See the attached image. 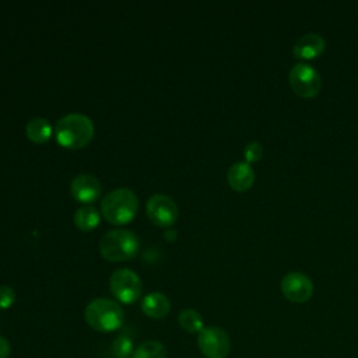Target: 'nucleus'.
I'll use <instances>...</instances> for the list:
<instances>
[{
	"mask_svg": "<svg viewBox=\"0 0 358 358\" xmlns=\"http://www.w3.org/2000/svg\"><path fill=\"white\" fill-rule=\"evenodd\" d=\"M289 84L292 90L305 98L316 95L322 88L320 74L308 63H296L289 70Z\"/></svg>",
	"mask_w": 358,
	"mask_h": 358,
	"instance_id": "0eeeda50",
	"label": "nucleus"
},
{
	"mask_svg": "<svg viewBox=\"0 0 358 358\" xmlns=\"http://www.w3.org/2000/svg\"><path fill=\"white\" fill-rule=\"evenodd\" d=\"M138 199L129 187H117L110 190L101 201V213L103 218L113 225H124L130 222L137 213Z\"/></svg>",
	"mask_w": 358,
	"mask_h": 358,
	"instance_id": "f03ea898",
	"label": "nucleus"
},
{
	"mask_svg": "<svg viewBox=\"0 0 358 358\" xmlns=\"http://www.w3.org/2000/svg\"><path fill=\"white\" fill-rule=\"evenodd\" d=\"M11 352V347L7 338L0 336V358H8Z\"/></svg>",
	"mask_w": 358,
	"mask_h": 358,
	"instance_id": "412c9836",
	"label": "nucleus"
},
{
	"mask_svg": "<svg viewBox=\"0 0 358 358\" xmlns=\"http://www.w3.org/2000/svg\"><path fill=\"white\" fill-rule=\"evenodd\" d=\"M281 292L288 301L302 303L312 296L313 282L306 274L301 271H291L281 280Z\"/></svg>",
	"mask_w": 358,
	"mask_h": 358,
	"instance_id": "1a4fd4ad",
	"label": "nucleus"
},
{
	"mask_svg": "<svg viewBox=\"0 0 358 358\" xmlns=\"http://www.w3.org/2000/svg\"><path fill=\"white\" fill-rule=\"evenodd\" d=\"M171 235H173V236H175V235H176V231L173 229V231H166V232H165V238H166V239H169V241L172 239V236H171Z\"/></svg>",
	"mask_w": 358,
	"mask_h": 358,
	"instance_id": "4be33fe9",
	"label": "nucleus"
},
{
	"mask_svg": "<svg viewBox=\"0 0 358 358\" xmlns=\"http://www.w3.org/2000/svg\"><path fill=\"white\" fill-rule=\"evenodd\" d=\"M109 287L113 296L123 303H134L143 291V284L137 273L126 267L112 273Z\"/></svg>",
	"mask_w": 358,
	"mask_h": 358,
	"instance_id": "39448f33",
	"label": "nucleus"
},
{
	"mask_svg": "<svg viewBox=\"0 0 358 358\" xmlns=\"http://www.w3.org/2000/svg\"><path fill=\"white\" fill-rule=\"evenodd\" d=\"M131 358H166V348L161 341L148 340L134 350Z\"/></svg>",
	"mask_w": 358,
	"mask_h": 358,
	"instance_id": "f3484780",
	"label": "nucleus"
},
{
	"mask_svg": "<svg viewBox=\"0 0 358 358\" xmlns=\"http://www.w3.org/2000/svg\"><path fill=\"white\" fill-rule=\"evenodd\" d=\"M141 310L144 315L152 319H162L171 310V302L162 292H151L141 301Z\"/></svg>",
	"mask_w": 358,
	"mask_h": 358,
	"instance_id": "ddd939ff",
	"label": "nucleus"
},
{
	"mask_svg": "<svg viewBox=\"0 0 358 358\" xmlns=\"http://www.w3.org/2000/svg\"><path fill=\"white\" fill-rule=\"evenodd\" d=\"M55 134L60 145L66 148H81L92 140L94 123L84 113H67L57 120Z\"/></svg>",
	"mask_w": 358,
	"mask_h": 358,
	"instance_id": "f257e3e1",
	"label": "nucleus"
},
{
	"mask_svg": "<svg viewBox=\"0 0 358 358\" xmlns=\"http://www.w3.org/2000/svg\"><path fill=\"white\" fill-rule=\"evenodd\" d=\"M74 224L78 229L81 231H92L94 228L98 227L99 221H101V215L99 211L88 204V206H83L80 207L76 213H74Z\"/></svg>",
	"mask_w": 358,
	"mask_h": 358,
	"instance_id": "2eb2a0df",
	"label": "nucleus"
},
{
	"mask_svg": "<svg viewBox=\"0 0 358 358\" xmlns=\"http://www.w3.org/2000/svg\"><path fill=\"white\" fill-rule=\"evenodd\" d=\"M112 352L116 358H129L133 355V340L127 334H120L113 340Z\"/></svg>",
	"mask_w": 358,
	"mask_h": 358,
	"instance_id": "a211bd4d",
	"label": "nucleus"
},
{
	"mask_svg": "<svg viewBox=\"0 0 358 358\" xmlns=\"http://www.w3.org/2000/svg\"><path fill=\"white\" fill-rule=\"evenodd\" d=\"M15 301V291L10 285H0V309H8Z\"/></svg>",
	"mask_w": 358,
	"mask_h": 358,
	"instance_id": "aec40b11",
	"label": "nucleus"
},
{
	"mask_svg": "<svg viewBox=\"0 0 358 358\" xmlns=\"http://www.w3.org/2000/svg\"><path fill=\"white\" fill-rule=\"evenodd\" d=\"M140 248L137 235L124 228L108 231L99 242L101 255L110 262H122L133 259Z\"/></svg>",
	"mask_w": 358,
	"mask_h": 358,
	"instance_id": "20e7f679",
	"label": "nucleus"
},
{
	"mask_svg": "<svg viewBox=\"0 0 358 358\" xmlns=\"http://www.w3.org/2000/svg\"><path fill=\"white\" fill-rule=\"evenodd\" d=\"M52 126L49 123L48 119L45 117H41V116H36V117H32L27 126H25V134L27 137L34 141V143H46L50 136H52Z\"/></svg>",
	"mask_w": 358,
	"mask_h": 358,
	"instance_id": "4468645a",
	"label": "nucleus"
},
{
	"mask_svg": "<svg viewBox=\"0 0 358 358\" xmlns=\"http://www.w3.org/2000/svg\"><path fill=\"white\" fill-rule=\"evenodd\" d=\"M145 211L150 221L158 227H171L179 214L178 204L168 194H152L145 204Z\"/></svg>",
	"mask_w": 358,
	"mask_h": 358,
	"instance_id": "6e6552de",
	"label": "nucleus"
},
{
	"mask_svg": "<svg viewBox=\"0 0 358 358\" xmlns=\"http://www.w3.org/2000/svg\"><path fill=\"white\" fill-rule=\"evenodd\" d=\"M197 345L206 358H227L231 352L229 336L218 326L204 327L197 334Z\"/></svg>",
	"mask_w": 358,
	"mask_h": 358,
	"instance_id": "423d86ee",
	"label": "nucleus"
},
{
	"mask_svg": "<svg viewBox=\"0 0 358 358\" xmlns=\"http://www.w3.org/2000/svg\"><path fill=\"white\" fill-rule=\"evenodd\" d=\"M227 179L229 186L234 190L238 192H243L248 190L253 182H255V171L250 166L249 162L246 161H238L235 164H232L228 169L227 173Z\"/></svg>",
	"mask_w": 358,
	"mask_h": 358,
	"instance_id": "9b49d317",
	"label": "nucleus"
},
{
	"mask_svg": "<svg viewBox=\"0 0 358 358\" xmlns=\"http://www.w3.org/2000/svg\"><path fill=\"white\" fill-rule=\"evenodd\" d=\"M178 322L180 324V327L187 333L199 334L204 329L201 315L196 309H192V308L182 309L178 315Z\"/></svg>",
	"mask_w": 358,
	"mask_h": 358,
	"instance_id": "dca6fc26",
	"label": "nucleus"
},
{
	"mask_svg": "<svg viewBox=\"0 0 358 358\" xmlns=\"http://www.w3.org/2000/svg\"><path fill=\"white\" fill-rule=\"evenodd\" d=\"M324 49V39L319 34L308 32L302 35L294 45V55L302 59H312L320 55Z\"/></svg>",
	"mask_w": 358,
	"mask_h": 358,
	"instance_id": "f8f14e48",
	"label": "nucleus"
},
{
	"mask_svg": "<svg viewBox=\"0 0 358 358\" xmlns=\"http://www.w3.org/2000/svg\"><path fill=\"white\" fill-rule=\"evenodd\" d=\"M101 182L96 176L91 173H80L70 183L71 196L77 201L84 203L87 206L98 200V197L101 196Z\"/></svg>",
	"mask_w": 358,
	"mask_h": 358,
	"instance_id": "9d476101",
	"label": "nucleus"
},
{
	"mask_svg": "<svg viewBox=\"0 0 358 358\" xmlns=\"http://www.w3.org/2000/svg\"><path fill=\"white\" fill-rule=\"evenodd\" d=\"M84 317L88 326L94 330L110 333L122 327L124 313L116 301L109 298H95L85 306Z\"/></svg>",
	"mask_w": 358,
	"mask_h": 358,
	"instance_id": "7ed1b4c3",
	"label": "nucleus"
},
{
	"mask_svg": "<svg viewBox=\"0 0 358 358\" xmlns=\"http://www.w3.org/2000/svg\"><path fill=\"white\" fill-rule=\"evenodd\" d=\"M262 154H263V147L257 141H250L243 148V155L246 158V162H253L260 159Z\"/></svg>",
	"mask_w": 358,
	"mask_h": 358,
	"instance_id": "6ab92c4d",
	"label": "nucleus"
}]
</instances>
